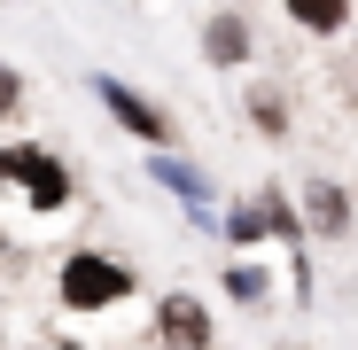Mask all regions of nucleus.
I'll use <instances>...</instances> for the list:
<instances>
[{"instance_id": "13", "label": "nucleus", "mask_w": 358, "mask_h": 350, "mask_svg": "<svg viewBox=\"0 0 358 350\" xmlns=\"http://www.w3.org/2000/svg\"><path fill=\"white\" fill-rule=\"evenodd\" d=\"M47 350H86V342H47Z\"/></svg>"}, {"instance_id": "3", "label": "nucleus", "mask_w": 358, "mask_h": 350, "mask_svg": "<svg viewBox=\"0 0 358 350\" xmlns=\"http://www.w3.org/2000/svg\"><path fill=\"white\" fill-rule=\"evenodd\" d=\"M94 94H101V109L117 117V125H125V133H141V140H148L156 156H164V148L179 140V133H171V117H164L156 101H141V94H133L125 78H109V71H101V78H94Z\"/></svg>"}, {"instance_id": "8", "label": "nucleus", "mask_w": 358, "mask_h": 350, "mask_svg": "<svg viewBox=\"0 0 358 350\" xmlns=\"http://www.w3.org/2000/svg\"><path fill=\"white\" fill-rule=\"evenodd\" d=\"M288 16L304 31H343L350 24V0H288Z\"/></svg>"}, {"instance_id": "4", "label": "nucleus", "mask_w": 358, "mask_h": 350, "mask_svg": "<svg viewBox=\"0 0 358 350\" xmlns=\"http://www.w3.org/2000/svg\"><path fill=\"white\" fill-rule=\"evenodd\" d=\"M156 342L164 350H210V312L195 296H164L156 304Z\"/></svg>"}, {"instance_id": "2", "label": "nucleus", "mask_w": 358, "mask_h": 350, "mask_svg": "<svg viewBox=\"0 0 358 350\" xmlns=\"http://www.w3.org/2000/svg\"><path fill=\"white\" fill-rule=\"evenodd\" d=\"M0 187H24L31 210H63L71 203V163L47 148H0Z\"/></svg>"}, {"instance_id": "6", "label": "nucleus", "mask_w": 358, "mask_h": 350, "mask_svg": "<svg viewBox=\"0 0 358 350\" xmlns=\"http://www.w3.org/2000/svg\"><path fill=\"white\" fill-rule=\"evenodd\" d=\"M148 171H156V180H164V187H171L179 203H187L195 218H210V180H203V171H195V163H179V156H156Z\"/></svg>"}, {"instance_id": "10", "label": "nucleus", "mask_w": 358, "mask_h": 350, "mask_svg": "<svg viewBox=\"0 0 358 350\" xmlns=\"http://www.w3.org/2000/svg\"><path fill=\"white\" fill-rule=\"evenodd\" d=\"M257 233H265V210H226V242L234 249H250Z\"/></svg>"}, {"instance_id": "5", "label": "nucleus", "mask_w": 358, "mask_h": 350, "mask_svg": "<svg viewBox=\"0 0 358 350\" xmlns=\"http://www.w3.org/2000/svg\"><path fill=\"white\" fill-rule=\"evenodd\" d=\"M203 63H218V71L250 63V24H242V16H210V24H203Z\"/></svg>"}, {"instance_id": "9", "label": "nucleus", "mask_w": 358, "mask_h": 350, "mask_svg": "<svg viewBox=\"0 0 358 350\" xmlns=\"http://www.w3.org/2000/svg\"><path fill=\"white\" fill-rule=\"evenodd\" d=\"M265 288H273L265 265H226V296H234V304H265Z\"/></svg>"}, {"instance_id": "1", "label": "nucleus", "mask_w": 358, "mask_h": 350, "mask_svg": "<svg viewBox=\"0 0 358 350\" xmlns=\"http://www.w3.org/2000/svg\"><path fill=\"white\" fill-rule=\"evenodd\" d=\"M133 296V265H117L109 249H63L55 265V304L63 312H109Z\"/></svg>"}, {"instance_id": "12", "label": "nucleus", "mask_w": 358, "mask_h": 350, "mask_svg": "<svg viewBox=\"0 0 358 350\" xmlns=\"http://www.w3.org/2000/svg\"><path fill=\"white\" fill-rule=\"evenodd\" d=\"M16 101H24V86H16V71H8V63H0V117H8Z\"/></svg>"}, {"instance_id": "7", "label": "nucleus", "mask_w": 358, "mask_h": 350, "mask_svg": "<svg viewBox=\"0 0 358 350\" xmlns=\"http://www.w3.org/2000/svg\"><path fill=\"white\" fill-rule=\"evenodd\" d=\"M304 203H312V226L327 233V242H335V233H350V203H343V187H335V180H312V187H304Z\"/></svg>"}, {"instance_id": "14", "label": "nucleus", "mask_w": 358, "mask_h": 350, "mask_svg": "<svg viewBox=\"0 0 358 350\" xmlns=\"http://www.w3.org/2000/svg\"><path fill=\"white\" fill-rule=\"evenodd\" d=\"M0 257H8V233H0Z\"/></svg>"}, {"instance_id": "15", "label": "nucleus", "mask_w": 358, "mask_h": 350, "mask_svg": "<svg viewBox=\"0 0 358 350\" xmlns=\"http://www.w3.org/2000/svg\"><path fill=\"white\" fill-rule=\"evenodd\" d=\"M156 350H164V342H156Z\"/></svg>"}, {"instance_id": "11", "label": "nucleus", "mask_w": 358, "mask_h": 350, "mask_svg": "<svg viewBox=\"0 0 358 350\" xmlns=\"http://www.w3.org/2000/svg\"><path fill=\"white\" fill-rule=\"evenodd\" d=\"M250 109H257V133H288V109H280V94H273V86H265Z\"/></svg>"}]
</instances>
